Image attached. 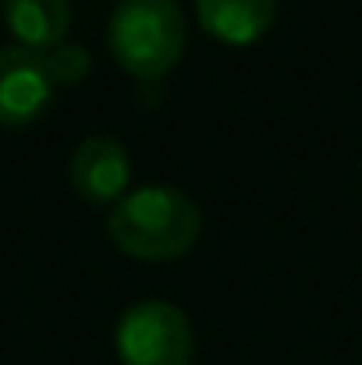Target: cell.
Segmentation results:
<instances>
[{
  "label": "cell",
  "mask_w": 362,
  "mask_h": 365,
  "mask_svg": "<svg viewBox=\"0 0 362 365\" xmlns=\"http://www.w3.org/2000/svg\"><path fill=\"white\" fill-rule=\"evenodd\" d=\"M107 231L121 252L135 259H174L185 255L199 242L203 213L192 195L167 188V185H142L135 192H124L111 217Z\"/></svg>",
  "instance_id": "6da1fadb"
},
{
  "label": "cell",
  "mask_w": 362,
  "mask_h": 365,
  "mask_svg": "<svg viewBox=\"0 0 362 365\" xmlns=\"http://www.w3.org/2000/svg\"><path fill=\"white\" fill-rule=\"evenodd\" d=\"M107 46L135 78L167 75L185 50V14L178 0H118L107 21Z\"/></svg>",
  "instance_id": "7a4b0ae2"
},
{
  "label": "cell",
  "mask_w": 362,
  "mask_h": 365,
  "mask_svg": "<svg viewBox=\"0 0 362 365\" xmlns=\"http://www.w3.org/2000/svg\"><path fill=\"white\" fill-rule=\"evenodd\" d=\"M114 348L121 365H192L196 334L174 302L146 298L121 312Z\"/></svg>",
  "instance_id": "3957f363"
},
{
  "label": "cell",
  "mask_w": 362,
  "mask_h": 365,
  "mask_svg": "<svg viewBox=\"0 0 362 365\" xmlns=\"http://www.w3.org/2000/svg\"><path fill=\"white\" fill-rule=\"evenodd\" d=\"M54 75L43 50L0 46V124L21 128L32 124L54 100Z\"/></svg>",
  "instance_id": "277c9868"
},
{
  "label": "cell",
  "mask_w": 362,
  "mask_h": 365,
  "mask_svg": "<svg viewBox=\"0 0 362 365\" xmlns=\"http://www.w3.org/2000/svg\"><path fill=\"white\" fill-rule=\"evenodd\" d=\"M68 178H71V188L82 199L107 206V202H118L124 195L128 178H131V160H128V153L118 138L89 135L75 145L71 163H68Z\"/></svg>",
  "instance_id": "5b68a950"
},
{
  "label": "cell",
  "mask_w": 362,
  "mask_h": 365,
  "mask_svg": "<svg viewBox=\"0 0 362 365\" xmlns=\"http://www.w3.org/2000/svg\"><path fill=\"white\" fill-rule=\"evenodd\" d=\"M199 25L221 43H256L277 18V0H196Z\"/></svg>",
  "instance_id": "8992f818"
},
{
  "label": "cell",
  "mask_w": 362,
  "mask_h": 365,
  "mask_svg": "<svg viewBox=\"0 0 362 365\" xmlns=\"http://www.w3.org/2000/svg\"><path fill=\"white\" fill-rule=\"evenodd\" d=\"M4 21L18 46L29 50H54L64 43L71 25L68 0H4Z\"/></svg>",
  "instance_id": "52a82bcc"
},
{
  "label": "cell",
  "mask_w": 362,
  "mask_h": 365,
  "mask_svg": "<svg viewBox=\"0 0 362 365\" xmlns=\"http://www.w3.org/2000/svg\"><path fill=\"white\" fill-rule=\"evenodd\" d=\"M46 64H50V75L57 86H71L89 75V50L75 46V43H61V46L46 50Z\"/></svg>",
  "instance_id": "ba28073f"
}]
</instances>
